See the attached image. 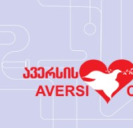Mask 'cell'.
I'll use <instances>...</instances> for the list:
<instances>
[{
  "label": "cell",
  "instance_id": "obj_1",
  "mask_svg": "<svg viewBox=\"0 0 133 128\" xmlns=\"http://www.w3.org/2000/svg\"><path fill=\"white\" fill-rule=\"evenodd\" d=\"M110 71L115 75L116 84L112 94L113 97L133 80V64L128 60L120 59L113 62L110 66Z\"/></svg>",
  "mask_w": 133,
  "mask_h": 128
},
{
  "label": "cell",
  "instance_id": "obj_2",
  "mask_svg": "<svg viewBox=\"0 0 133 128\" xmlns=\"http://www.w3.org/2000/svg\"><path fill=\"white\" fill-rule=\"evenodd\" d=\"M127 94H128V95H129L131 97H133V86H130V87H128Z\"/></svg>",
  "mask_w": 133,
  "mask_h": 128
}]
</instances>
